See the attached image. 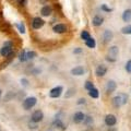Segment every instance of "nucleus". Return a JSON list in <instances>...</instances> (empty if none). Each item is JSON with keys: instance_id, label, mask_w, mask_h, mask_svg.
I'll use <instances>...</instances> for the list:
<instances>
[{"instance_id": "f257e3e1", "label": "nucleus", "mask_w": 131, "mask_h": 131, "mask_svg": "<svg viewBox=\"0 0 131 131\" xmlns=\"http://www.w3.org/2000/svg\"><path fill=\"white\" fill-rule=\"evenodd\" d=\"M128 102V95L125 93H119L113 98V105L115 107H121Z\"/></svg>"}, {"instance_id": "f03ea898", "label": "nucleus", "mask_w": 131, "mask_h": 131, "mask_svg": "<svg viewBox=\"0 0 131 131\" xmlns=\"http://www.w3.org/2000/svg\"><path fill=\"white\" fill-rule=\"evenodd\" d=\"M13 43L10 42V40H7V42L3 44L2 48L0 49V55L2 57H8L12 54V51H13Z\"/></svg>"}, {"instance_id": "7ed1b4c3", "label": "nucleus", "mask_w": 131, "mask_h": 131, "mask_svg": "<svg viewBox=\"0 0 131 131\" xmlns=\"http://www.w3.org/2000/svg\"><path fill=\"white\" fill-rule=\"evenodd\" d=\"M36 103H37V100H36V97H26L25 100L23 101V108L25 110H30L31 108H33L34 106L36 105Z\"/></svg>"}, {"instance_id": "20e7f679", "label": "nucleus", "mask_w": 131, "mask_h": 131, "mask_svg": "<svg viewBox=\"0 0 131 131\" xmlns=\"http://www.w3.org/2000/svg\"><path fill=\"white\" fill-rule=\"evenodd\" d=\"M118 54H119V49H118L117 46H112L108 49V57H107V60L108 61H115L117 58Z\"/></svg>"}, {"instance_id": "39448f33", "label": "nucleus", "mask_w": 131, "mask_h": 131, "mask_svg": "<svg viewBox=\"0 0 131 131\" xmlns=\"http://www.w3.org/2000/svg\"><path fill=\"white\" fill-rule=\"evenodd\" d=\"M45 24V21L43 19H40L39 16H36L32 20V27L34 28V30H39V28H42Z\"/></svg>"}, {"instance_id": "423d86ee", "label": "nucleus", "mask_w": 131, "mask_h": 131, "mask_svg": "<svg viewBox=\"0 0 131 131\" xmlns=\"http://www.w3.org/2000/svg\"><path fill=\"white\" fill-rule=\"evenodd\" d=\"M43 118H44V114H43L42 110H35V112L32 114V116H31L32 121L35 122V124L40 122V121L43 120Z\"/></svg>"}, {"instance_id": "0eeeda50", "label": "nucleus", "mask_w": 131, "mask_h": 131, "mask_svg": "<svg viewBox=\"0 0 131 131\" xmlns=\"http://www.w3.org/2000/svg\"><path fill=\"white\" fill-rule=\"evenodd\" d=\"M62 91H63L62 86H56V88L50 90V92H49V96H50L51 98H58L61 94H62Z\"/></svg>"}, {"instance_id": "6e6552de", "label": "nucleus", "mask_w": 131, "mask_h": 131, "mask_svg": "<svg viewBox=\"0 0 131 131\" xmlns=\"http://www.w3.org/2000/svg\"><path fill=\"white\" fill-rule=\"evenodd\" d=\"M105 124H106V126H108V127H114L115 125L117 124L116 116H115V115H112V114L107 115V116L105 117Z\"/></svg>"}, {"instance_id": "1a4fd4ad", "label": "nucleus", "mask_w": 131, "mask_h": 131, "mask_svg": "<svg viewBox=\"0 0 131 131\" xmlns=\"http://www.w3.org/2000/svg\"><path fill=\"white\" fill-rule=\"evenodd\" d=\"M107 73V67L105 64H100L97 66L96 70H95V74L97 77H104Z\"/></svg>"}, {"instance_id": "9d476101", "label": "nucleus", "mask_w": 131, "mask_h": 131, "mask_svg": "<svg viewBox=\"0 0 131 131\" xmlns=\"http://www.w3.org/2000/svg\"><path fill=\"white\" fill-rule=\"evenodd\" d=\"M116 89H117V83L114 80H109L107 82V84H106V91H107V93H113L116 91Z\"/></svg>"}, {"instance_id": "9b49d317", "label": "nucleus", "mask_w": 131, "mask_h": 131, "mask_svg": "<svg viewBox=\"0 0 131 131\" xmlns=\"http://www.w3.org/2000/svg\"><path fill=\"white\" fill-rule=\"evenodd\" d=\"M84 118H85V115L81 112H78L74 114V116H73V122L74 124H81V122L84 121Z\"/></svg>"}, {"instance_id": "f8f14e48", "label": "nucleus", "mask_w": 131, "mask_h": 131, "mask_svg": "<svg viewBox=\"0 0 131 131\" xmlns=\"http://www.w3.org/2000/svg\"><path fill=\"white\" fill-rule=\"evenodd\" d=\"M103 22H104V18L101 15H95L92 20V24L94 26H101L103 24Z\"/></svg>"}, {"instance_id": "ddd939ff", "label": "nucleus", "mask_w": 131, "mask_h": 131, "mask_svg": "<svg viewBox=\"0 0 131 131\" xmlns=\"http://www.w3.org/2000/svg\"><path fill=\"white\" fill-rule=\"evenodd\" d=\"M84 72H85V70L82 66H77V67H74L71 70V73L73 75H82Z\"/></svg>"}, {"instance_id": "4468645a", "label": "nucleus", "mask_w": 131, "mask_h": 131, "mask_svg": "<svg viewBox=\"0 0 131 131\" xmlns=\"http://www.w3.org/2000/svg\"><path fill=\"white\" fill-rule=\"evenodd\" d=\"M54 32L55 33H58V34H62V33L67 32V26L64 24H57V25L54 26Z\"/></svg>"}, {"instance_id": "2eb2a0df", "label": "nucleus", "mask_w": 131, "mask_h": 131, "mask_svg": "<svg viewBox=\"0 0 131 131\" xmlns=\"http://www.w3.org/2000/svg\"><path fill=\"white\" fill-rule=\"evenodd\" d=\"M40 13H42L43 16H49L52 13V9L50 6H44L40 10Z\"/></svg>"}, {"instance_id": "dca6fc26", "label": "nucleus", "mask_w": 131, "mask_h": 131, "mask_svg": "<svg viewBox=\"0 0 131 131\" xmlns=\"http://www.w3.org/2000/svg\"><path fill=\"white\" fill-rule=\"evenodd\" d=\"M113 37H114V34H113V32H112V31L106 30V31L104 32L103 38H104V42H105V43H108V42H110V40L113 39Z\"/></svg>"}, {"instance_id": "f3484780", "label": "nucleus", "mask_w": 131, "mask_h": 131, "mask_svg": "<svg viewBox=\"0 0 131 131\" xmlns=\"http://www.w3.org/2000/svg\"><path fill=\"white\" fill-rule=\"evenodd\" d=\"M122 20L124 22H130L131 21V9H127L122 13Z\"/></svg>"}, {"instance_id": "a211bd4d", "label": "nucleus", "mask_w": 131, "mask_h": 131, "mask_svg": "<svg viewBox=\"0 0 131 131\" xmlns=\"http://www.w3.org/2000/svg\"><path fill=\"white\" fill-rule=\"evenodd\" d=\"M89 95L92 98H98V96H100V92H98V90L96 88H93L92 90L89 91Z\"/></svg>"}, {"instance_id": "6ab92c4d", "label": "nucleus", "mask_w": 131, "mask_h": 131, "mask_svg": "<svg viewBox=\"0 0 131 131\" xmlns=\"http://www.w3.org/2000/svg\"><path fill=\"white\" fill-rule=\"evenodd\" d=\"M85 44H86V46L89 48H95V46H96V42H95V39H94L93 37L88 39L86 42H85Z\"/></svg>"}, {"instance_id": "aec40b11", "label": "nucleus", "mask_w": 131, "mask_h": 131, "mask_svg": "<svg viewBox=\"0 0 131 131\" xmlns=\"http://www.w3.org/2000/svg\"><path fill=\"white\" fill-rule=\"evenodd\" d=\"M81 38L86 42L88 39L91 38V35H90V33L88 31H82V33H81Z\"/></svg>"}, {"instance_id": "412c9836", "label": "nucleus", "mask_w": 131, "mask_h": 131, "mask_svg": "<svg viewBox=\"0 0 131 131\" xmlns=\"http://www.w3.org/2000/svg\"><path fill=\"white\" fill-rule=\"evenodd\" d=\"M121 33H122V34H128V35H130L131 34V24H130V25H127L125 27H122L121 28Z\"/></svg>"}, {"instance_id": "4be33fe9", "label": "nucleus", "mask_w": 131, "mask_h": 131, "mask_svg": "<svg viewBox=\"0 0 131 131\" xmlns=\"http://www.w3.org/2000/svg\"><path fill=\"white\" fill-rule=\"evenodd\" d=\"M19 59L22 61H26L27 60V57H26V51L25 50H22L21 52H20V55H19Z\"/></svg>"}, {"instance_id": "5701e85b", "label": "nucleus", "mask_w": 131, "mask_h": 131, "mask_svg": "<svg viewBox=\"0 0 131 131\" xmlns=\"http://www.w3.org/2000/svg\"><path fill=\"white\" fill-rule=\"evenodd\" d=\"M16 26H18L20 33H22V34H24V33H25V26H24V24H23V23H19Z\"/></svg>"}, {"instance_id": "b1692460", "label": "nucleus", "mask_w": 131, "mask_h": 131, "mask_svg": "<svg viewBox=\"0 0 131 131\" xmlns=\"http://www.w3.org/2000/svg\"><path fill=\"white\" fill-rule=\"evenodd\" d=\"M26 57H27V59H34L36 57V52L35 51H28V52H26Z\"/></svg>"}, {"instance_id": "393cba45", "label": "nucleus", "mask_w": 131, "mask_h": 131, "mask_svg": "<svg viewBox=\"0 0 131 131\" xmlns=\"http://www.w3.org/2000/svg\"><path fill=\"white\" fill-rule=\"evenodd\" d=\"M93 88H94L93 82H91V81H88L86 83H85V89H86L88 91H90V90H92Z\"/></svg>"}, {"instance_id": "a878e982", "label": "nucleus", "mask_w": 131, "mask_h": 131, "mask_svg": "<svg viewBox=\"0 0 131 131\" xmlns=\"http://www.w3.org/2000/svg\"><path fill=\"white\" fill-rule=\"evenodd\" d=\"M126 71L128 73H131V59L129 61H127V63H126Z\"/></svg>"}, {"instance_id": "bb28decb", "label": "nucleus", "mask_w": 131, "mask_h": 131, "mask_svg": "<svg viewBox=\"0 0 131 131\" xmlns=\"http://www.w3.org/2000/svg\"><path fill=\"white\" fill-rule=\"evenodd\" d=\"M84 122H85V124H86L88 126L90 125V124H91V122H93V119H92V117H90V116H85V118H84Z\"/></svg>"}, {"instance_id": "cd10ccee", "label": "nucleus", "mask_w": 131, "mask_h": 131, "mask_svg": "<svg viewBox=\"0 0 131 131\" xmlns=\"http://www.w3.org/2000/svg\"><path fill=\"white\" fill-rule=\"evenodd\" d=\"M102 9H103L104 11H107V12H110V11H112V9H110V8H107V7H106L105 5L102 6Z\"/></svg>"}, {"instance_id": "c85d7f7f", "label": "nucleus", "mask_w": 131, "mask_h": 131, "mask_svg": "<svg viewBox=\"0 0 131 131\" xmlns=\"http://www.w3.org/2000/svg\"><path fill=\"white\" fill-rule=\"evenodd\" d=\"M73 52H74V54H80V52H82V48H75L74 50H73Z\"/></svg>"}, {"instance_id": "c756f323", "label": "nucleus", "mask_w": 131, "mask_h": 131, "mask_svg": "<svg viewBox=\"0 0 131 131\" xmlns=\"http://www.w3.org/2000/svg\"><path fill=\"white\" fill-rule=\"evenodd\" d=\"M19 3H20L21 6H24V5L26 3V1H25V0H19Z\"/></svg>"}, {"instance_id": "7c9ffc66", "label": "nucleus", "mask_w": 131, "mask_h": 131, "mask_svg": "<svg viewBox=\"0 0 131 131\" xmlns=\"http://www.w3.org/2000/svg\"><path fill=\"white\" fill-rule=\"evenodd\" d=\"M84 103H85L84 98H81V100H79V102H78V104H84Z\"/></svg>"}, {"instance_id": "2f4dec72", "label": "nucleus", "mask_w": 131, "mask_h": 131, "mask_svg": "<svg viewBox=\"0 0 131 131\" xmlns=\"http://www.w3.org/2000/svg\"><path fill=\"white\" fill-rule=\"evenodd\" d=\"M22 82H23L24 85H27V81H26V80H22Z\"/></svg>"}, {"instance_id": "473e14b6", "label": "nucleus", "mask_w": 131, "mask_h": 131, "mask_svg": "<svg viewBox=\"0 0 131 131\" xmlns=\"http://www.w3.org/2000/svg\"><path fill=\"white\" fill-rule=\"evenodd\" d=\"M1 94H2V92H1V90H0V96H1Z\"/></svg>"}]
</instances>
